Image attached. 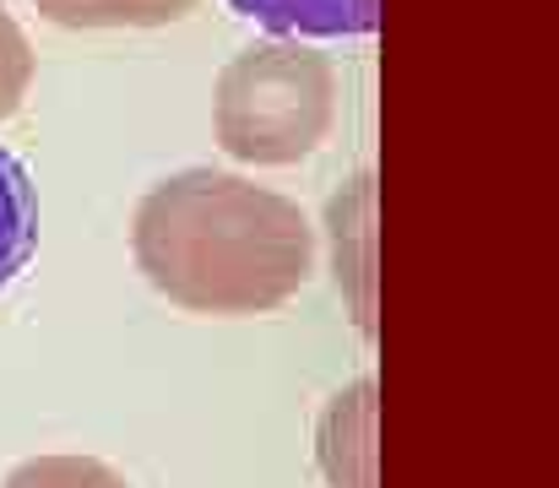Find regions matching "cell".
Wrapping results in <instances>:
<instances>
[{"mask_svg": "<svg viewBox=\"0 0 559 488\" xmlns=\"http://www.w3.org/2000/svg\"><path fill=\"white\" fill-rule=\"evenodd\" d=\"M136 272L195 316H266L316 272V228L299 201L223 168L158 179L131 217Z\"/></svg>", "mask_w": 559, "mask_h": 488, "instance_id": "1", "label": "cell"}, {"mask_svg": "<svg viewBox=\"0 0 559 488\" xmlns=\"http://www.w3.org/2000/svg\"><path fill=\"white\" fill-rule=\"evenodd\" d=\"M337 120V71L305 38L245 44L212 93V136L250 168H288L310 158Z\"/></svg>", "mask_w": 559, "mask_h": 488, "instance_id": "2", "label": "cell"}, {"mask_svg": "<svg viewBox=\"0 0 559 488\" xmlns=\"http://www.w3.org/2000/svg\"><path fill=\"white\" fill-rule=\"evenodd\" d=\"M374 380H354L321 418V467L332 488H374Z\"/></svg>", "mask_w": 559, "mask_h": 488, "instance_id": "3", "label": "cell"}, {"mask_svg": "<svg viewBox=\"0 0 559 488\" xmlns=\"http://www.w3.org/2000/svg\"><path fill=\"white\" fill-rule=\"evenodd\" d=\"M272 38H359L374 33L380 0H228Z\"/></svg>", "mask_w": 559, "mask_h": 488, "instance_id": "4", "label": "cell"}, {"mask_svg": "<svg viewBox=\"0 0 559 488\" xmlns=\"http://www.w3.org/2000/svg\"><path fill=\"white\" fill-rule=\"evenodd\" d=\"M370 206H374V179L359 174L337 201H332V266H337V288L354 299V321L370 331Z\"/></svg>", "mask_w": 559, "mask_h": 488, "instance_id": "5", "label": "cell"}, {"mask_svg": "<svg viewBox=\"0 0 559 488\" xmlns=\"http://www.w3.org/2000/svg\"><path fill=\"white\" fill-rule=\"evenodd\" d=\"M38 250V190L27 168L0 147V288H11Z\"/></svg>", "mask_w": 559, "mask_h": 488, "instance_id": "6", "label": "cell"}, {"mask_svg": "<svg viewBox=\"0 0 559 488\" xmlns=\"http://www.w3.org/2000/svg\"><path fill=\"white\" fill-rule=\"evenodd\" d=\"M33 5L55 27L98 33V27H169L186 22L201 0H33Z\"/></svg>", "mask_w": 559, "mask_h": 488, "instance_id": "7", "label": "cell"}, {"mask_svg": "<svg viewBox=\"0 0 559 488\" xmlns=\"http://www.w3.org/2000/svg\"><path fill=\"white\" fill-rule=\"evenodd\" d=\"M0 488H131L98 456H27L5 473Z\"/></svg>", "mask_w": 559, "mask_h": 488, "instance_id": "8", "label": "cell"}, {"mask_svg": "<svg viewBox=\"0 0 559 488\" xmlns=\"http://www.w3.org/2000/svg\"><path fill=\"white\" fill-rule=\"evenodd\" d=\"M27 87H33V44L0 0V120H11L22 109Z\"/></svg>", "mask_w": 559, "mask_h": 488, "instance_id": "9", "label": "cell"}]
</instances>
